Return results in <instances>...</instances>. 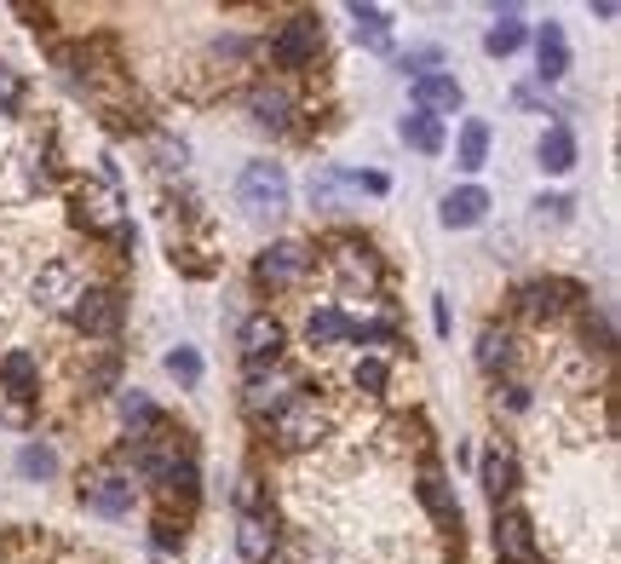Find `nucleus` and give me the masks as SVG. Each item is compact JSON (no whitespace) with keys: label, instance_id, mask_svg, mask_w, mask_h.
Wrapping results in <instances>:
<instances>
[{"label":"nucleus","instance_id":"f257e3e1","mask_svg":"<svg viewBox=\"0 0 621 564\" xmlns=\"http://www.w3.org/2000/svg\"><path fill=\"white\" fill-rule=\"evenodd\" d=\"M69 219H75L87 236H110V231L127 225V213H121V190H115L110 173H104V179H81V185L69 190Z\"/></svg>","mask_w":621,"mask_h":564},{"label":"nucleus","instance_id":"f03ea898","mask_svg":"<svg viewBox=\"0 0 621 564\" xmlns=\"http://www.w3.org/2000/svg\"><path fill=\"white\" fill-rule=\"evenodd\" d=\"M265 426H271V444L282 449V455H305V449H317L322 438H328V415L317 409V398H299V392L282 403Z\"/></svg>","mask_w":621,"mask_h":564},{"label":"nucleus","instance_id":"7ed1b4c3","mask_svg":"<svg viewBox=\"0 0 621 564\" xmlns=\"http://www.w3.org/2000/svg\"><path fill=\"white\" fill-rule=\"evenodd\" d=\"M236 208L248 213V219H276V213L288 208V173L276 162H248L242 179H236Z\"/></svg>","mask_w":621,"mask_h":564},{"label":"nucleus","instance_id":"20e7f679","mask_svg":"<svg viewBox=\"0 0 621 564\" xmlns=\"http://www.w3.org/2000/svg\"><path fill=\"white\" fill-rule=\"evenodd\" d=\"M317 52H322V18L317 12H294V18L271 35V64L276 70H311Z\"/></svg>","mask_w":621,"mask_h":564},{"label":"nucleus","instance_id":"39448f33","mask_svg":"<svg viewBox=\"0 0 621 564\" xmlns=\"http://www.w3.org/2000/svg\"><path fill=\"white\" fill-rule=\"evenodd\" d=\"M575 300H581V282H564V277H535V282H518L512 288V311L524 323H547V317H558Z\"/></svg>","mask_w":621,"mask_h":564},{"label":"nucleus","instance_id":"423d86ee","mask_svg":"<svg viewBox=\"0 0 621 564\" xmlns=\"http://www.w3.org/2000/svg\"><path fill=\"white\" fill-rule=\"evenodd\" d=\"M236 352H242L248 369H276L282 352H288V329L276 323L271 311H253V317H242V329H236Z\"/></svg>","mask_w":621,"mask_h":564},{"label":"nucleus","instance_id":"0eeeda50","mask_svg":"<svg viewBox=\"0 0 621 564\" xmlns=\"http://www.w3.org/2000/svg\"><path fill=\"white\" fill-rule=\"evenodd\" d=\"M121 317H127V300H121V288H92L87 282V294H81V306L69 311V323L87 334V340H115L121 334Z\"/></svg>","mask_w":621,"mask_h":564},{"label":"nucleus","instance_id":"6e6552de","mask_svg":"<svg viewBox=\"0 0 621 564\" xmlns=\"http://www.w3.org/2000/svg\"><path fill=\"white\" fill-rule=\"evenodd\" d=\"M133 501H138L133 472H121V467H92L87 478H81V507H92V513L121 518V513H133Z\"/></svg>","mask_w":621,"mask_h":564},{"label":"nucleus","instance_id":"1a4fd4ad","mask_svg":"<svg viewBox=\"0 0 621 564\" xmlns=\"http://www.w3.org/2000/svg\"><path fill=\"white\" fill-rule=\"evenodd\" d=\"M305 271H311V248L294 242V236L271 242L265 254L253 259V282L259 288H294V282H305Z\"/></svg>","mask_w":621,"mask_h":564},{"label":"nucleus","instance_id":"9d476101","mask_svg":"<svg viewBox=\"0 0 621 564\" xmlns=\"http://www.w3.org/2000/svg\"><path fill=\"white\" fill-rule=\"evenodd\" d=\"M81 294H87V277H81L69 259H52V265H41V277H35V300H41V311H52V317H69V311L81 306Z\"/></svg>","mask_w":621,"mask_h":564},{"label":"nucleus","instance_id":"9b49d317","mask_svg":"<svg viewBox=\"0 0 621 564\" xmlns=\"http://www.w3.org/2000/svg\"><path fill=\"white\" fill-rule=\"evenodd\" d=\"M495 559L535 564V518L524 507H495Z\"/></svg>","mask_w":621,"mask_h":564},{"label":"nucleus","instance_id":"f8f14e48","mask_svg":"<svg viewBox=\"0 0 621 564\" xmlns=\"http://www.w3.org/2000/svg\"><path fill=\"white\" fill-rule=\"evenodd\" d=\"M294 392H299V386L282 375V369H248V375H242V409H248V415H259V421H271V415L294 398Z\"/></svg>","mask_w":621,"mask_h":564},{"label":"nucleus","instance_id":"ddd939ff","mask_svg":"<svg viewBox=\"0 0 621 564\" xmlns=\"http://www.w3.org/2000/svg\"><path fill=\"white\" fill-rule=\"evenodd\" d=\"M420 507L432 513L437 530L460 536V501H455V484L443 478V467H426V472H420Z\"/></svg>","mask_w":621,"mask_h":564},{"label":"nucleus","instance_id":"4468645a","mask_svg":"<svg viewBox=\"0 0 621 564\" xmlns=\"http://www.w3.org/2000/svg\"><path fill=\"white\" fill-rule=\"evenodd\" d=\"M282 547V530L271 524V513H242L236 518V553L248 564H271Z\"/></svg>","mask_w":621,"mask_h":564},{"label":"nucleus","instance_id":"2eb2a0df","mask_svg":"<svg viewBox=\"0 0 621 564\" xmlns=\"http://www.w3.org/2000/svg\"><path fill=\"white\" fill-rule=\"evenodd\" d=\"M460 81L455 75H443V70H432V75H420V81H414V110H420V116H432V121H443V116H455L460 110Z\"/></svg>","mask_w":621,"mask_h":564},{"label":"nucleus","instance_id":"dca6fc26","mask_svg":"<svg viewBox=\"0 0 621 564\" xmlns=\"http://www.w3.org/2000/svg\"><path fill=\"white\" fill-rule=\"evenodd\" d=\"M35 392H41V363H35V352H6L0 357V398L35 403Z\"/></svg>","mask_w":621,"mask_h":564},{"label":"nucleus","instance_id":"f3484780","mask_svg":"<svg viewBox=\"0 0 621 564\" xmlns=\"http://www.w3.org/2000/svg\"><path fill=\"white\" fill-rule=\"evenodd\" d=\"M161 501H167V507H179V513H190V507H196V501H202V472H196V461H190V455H179V461H173V467L161 472Z\"/></svg>","mask_w":621,"mask_h":564},{"label":"nucleus","instance_id":"a211bd4d","mask_svg":"<svg viewBox=\"0 0 621 564\" xmlns=\"http://www.w3.org/2000/svg\"><path fill=\"white\" fill-rule=\"evenodd\" d=\"M483 213H489V190H483V185H460V190H449V196H443L437 219H443L449 231H472Z\"/></svg>","mask_w":621,"mask_h":564},{"label":"nucleus","instance_id":"6ab92c4d","mask_svg":"<svg viewBox=\"0 0 621 564\" xmlns=\"http://www.w3.org/2000/svg\"><path fill=\"white\" fill-rule=\"evenodd\" d=\"M248 116L259 121V127L282 133V127L294 121V98L282 93V87H271V81H253V87H248Z\"/></svg>","mask_w":621,"mask_h":564},{"label":"nucleus","instance_id":"aec40b11","mask_svg":"<svg viewBox=\"0 0 621 564\" xmlns=\"http://www.w3.org/2000/svg\"><path fill=\"white\" fill-rule=\"evenodd\" d=\"M478 484H483V495L501 507L506 495L518 490V461H512V449H489L478 461Z\"/></svg>","mask_w":621,"mask_h":564},{"label":"nucleus","instance_id":"412c9836","mask_svg":"<svg viewBox=\"0 0 621 564\" xmlns=\"http://www.w3.org/2000/svg\"><path fill=\"white\" fill-rule=\"evenodd\" d=\"M334 271H340L345 282H363V288H374V282H380V259H374V248H368V242H357V236H340Z\"/></svg>","mask_w":621,"mask_h":564},{"label":"nucleus","instance_id":"4be33fe9","mask_svg":"<svg viewBox=\"0 0 621 564\" xmlns=\"http://www.w3.org/2000/svg\"><path fill=\"white\" fill-rule=\"evenodd\" d=\"M535 64H541V81H564L570 75V41H564L558 24L535 29Z\"/></svg>","mask_w":621,"mask_h":564},{"label":"nucleus","instance_id":"5701e85b","mask_svg":"<svg viewBox=\"0 0 621 564\" xmlns=\"http://www.w3.org/2000/svg\"><path fill=\"white\" fill-rule=\"evenodd\" d=\"M351 35H357V47L368 52H391V18L380 12V6H351Z\"/></svg>","mask_w":621,"mask_h":564},{"label":"nucleus","instance_id":"b1692460","mask_svg":"<svg viewBox=\"0 0 621 564\" xmlns=\"http://www.w3.org/2000/svg\"><path fill=\"white\" fill-rule=\"evenodd\" d=\"M305 340H311V346H345V340H351V317L334 311V306H317L305 317Z\"/></svg>","mask_w":621,"mask_h":564},{"label":"nucleus","instance_id":"393cba45","mask_svg":"<svg viewBox=\"0 0 621 564\" xmlns=\"http://www.w3.org/2000/svg\"><path fill=\"white\" fill-rule=\"evenodd\" d=\"M512 357H518L512 329H483L478 334V369H483V375H501V369H512Z\"/></svg>","mask_w":621,"mask_h":564},{"label":"nucleus","instance_id":"a878e982","mask_svg":"<svg viewBox=\"0 0 621 564\" xmlns=\"http://www.w3.org/2000/svg\"><path fill=\"white\" fill-rule=\"evenodd\" d=\"M518 47H524V24H518V6H501V12H495V29L483 35V52H489V58H512Z\"/></svg>","mask_w":621,"mask_h":564},{"label":"nucleus","instance_id":"bb28decb","mask_svg":"<svg viewBox=\"0 0 621 564\" xmlns=\"http://www.w3.org/2000/svg\"><path fill=\"white\" fill-rule=\"evenodd\" d=\"M535 156H541V167H547V173H570V167H575V133L564 127V121H558V127H547Z\"/></svg>","mask_w":621,"mask_h":564},{"label":"nucleus","instance_id":"cd10ccee","mask_svg":"<svg viewBox=\"0 0 621 564\" xmlns=\"http://www.w3.org/2000/svg\"><path fill=\"white\" fill-rule=\"evenodd\" d=\"M397 139L414 144L420 156H437V150H443V121H432V116H420V110H414V116L397 121Z\"/></svg>","mask_w":621,"mask_h":564},{"label":"nucleus","instance_id":"c85d7f7f","mask_svg":"<svg viewBox=\"0 0 621 564\" xmlns=\"http://www.w3.org/2000/svg\"><path fill=\"white\" fill-rule=\"evenodd\" d=\"M115 409H121V421H127V432H133V438H138V432H150V426L161 421V409L144 398L138 386H133V392H115Z\"/></svg>","mask_w":621,"mask_h":564},{"label":"nucleus","instance_id":"c756f323","mask_svg":"<svg viewBox=\"0 0 621 564\" xmlns=\"http://www.w3.org/2000/svg\"><path fill=\"white\" fill-rule=\"evenodd\" d=\"M483 162H489V121H466L460 127V167L478 173Z\"/></svg>","mask_w":621,"mask_h":564},{"label":"nucleus","instance_id":"7c9ffc66","mask_svg":"<svg viewBox=\"0 0 621 564\" xmlns=\"http://www.w3.org/2000/svg\"><path fill=\"white\" fill-rule=\"evenodd\" d=\"M18 472H23V478H35V484H41V478H52V472H58V455H52V444L29 438V444L18 449Z\"/></svg>","mask_w":621,"mask_h":564},{"label":"nucleus","instance_id":"2f4dec72","mask_svg":"<svg viewBox=\"0 0 621 564\" xmlns=\"http://www.w3.org/2000/svg\"><path fill=\"white\" fill-rule=\"evenodd\" d=\"M581 334H587V346H598V352H616V323H610L604 306H581Z\"/></svg>","mask_w":621,"mask_h":564},{"label":"nucleus","instance_id":"473e14b6","mask_svg":"<svg viewBox=\"0 0 621 564\" xmlns=\"http://www.w3.org/2000/svg\"><path fill=\"white\" fill-rule=\"evenodd\" d=\"M351 380H357L363 392H386V380H391L386 357H357V369H351Z\"/></svg>","mask_w":621,"mask_h":564},{"label":"nucleus","instance_id":"72a5a7b5","mask_svg":"<svg viewBox=\"0 0 621 564\" xmlns=\"http://www.w3.org/2000/svg\"><path fill=\"white\" fill-rule=\"evenodd\" d=\"M167 375H173V380H184V386H196V380H202V357L190 352V346L167 352Z\"/></svg>","mask_w":621,"mask_h":564},{"label":"nucleus","instance_id":"f704fd0d","mask_svg":"<svg viewBox=\"0 0 621 564\" xmlns=\"http://www.w3.org/2000/svg\"><path fill=\"white\" fill-rule=\"evenodd\" d=\"M150 541H156L161 553H184V524H179V518H167V513H161L156 524H150Z\"/></svg>","mask_w":621,"mask_h":564},{"label":"nucleus","instance_id":"c9c22d12","mask_svg":"<svg viewBox=\"0 0 621 564\" xmlns=\"http://www.w3.org/2000/svg\"><path fill=\"white\" fill-rule=\"evenodd\" d=\"M437 64H443V52H437V47H414V52H403V70H414V81H420V75H432Z\"/></svg>","mask_w":621,"mask_h":564},{"label":"nucleus","instance_id":"e433bc0d","mask_svg":"<svg viewBox=\"0 0 621 564\" xmlns=\"http://www.w3.org/2000/svg\"><path fill=\"white\" fill-rule=\"evenodd\" d=\"M23 104V81H18V70H6V64H0V116H6V110H18Z\"/></svg>","mask_w":621,"mask_h":564},{"label":"nucleus","instance_id":"4c0bfd02","mask_svg":"<svg viewBox=\"0 0 621 564\" xmlns=\"http://www.w3.org/2000/svg\"><path fill=\"white\" fill-rule=\"evenodd\" d=\"M288 559H294V564H328V553H322L311 536H294V541H288Z\"/></svg>","mask_w":621,"mask_h":564},{"label":"nucleus","instance_id":"58836bf2","mask_svg":"<svg viewBox=\"0 0 621 564\" xmlns=\"http://www.w3.org/2000/svg\"><path fill=\"white\" fill-rule=\"evenodd\" d=\"M0 421H6V426H18V432H23V426L35 421V403H18V398H0Z\"/></svg>","mask_w":621,"mask_h":564},{"label":"nucleus","instance_id":"ea45409f","mask_svg":"<svg viewBox=\"0 0 621 564\" xmlns=\"http://www.w3.org/2000/svg\"><path fill=\"white\" fill-rule=\"evenodd\" d=\"M115 375H121V357H104V363H98V369H92V375H87V386H92V392H110V386H115Z\"/></svg>","mask_w":621,"mask_h":564},{"label":"nucleus","instance_id":"a19ab883","mask_svg":"<svg viewBox=\"0 0 621 564\" xmlns=\"http://www.w3.org/2000/svg\"><path fill=\"white\" fill-rule=\"evenodd\" d=\"M236 507H242V513H265V490H259V478H242V490H236Z\"/></svg>","mask_w":621,"mask_h":564},{"label":"nucleus","instance_id":"79ce46f5","mask_svg":"<svg viewBox=\"0 0 621 564\" xmlns=\"http://www.w3.org/2000/svg\"><path fill=\"white\" fill-rule=\"evenodd\" d=\"M535 208H541V219H558V225H564V219H570V196H541Z\"/></svg>","mask_w":621,"mask_h":564},{"label":"nucleus","instance_id":"37998d69","mask_svg":"<svg viewBox=\"0 0 621 564\" xmlns=\"http://www.w3.org/2000/svg\"><path fill=\"white\" fill-rule=\"evenodd\" d=\"M156 156H161V167H184V144H173V139H156Z\"/></svg>","mask_w":621,"mask_h":564},{"label":"nucleus","instance_id":"c03bdc74","mask_svg":"<svg viewBox=\"0 0 621 564\" xmlns=\"http://www.w3.org/2000/svg\"><path fill=\"white\" fill-rule=\"evenodd\" d=\"M506 409H529V386H518V380H506Z\"/></svg>","mask_w":621,"mask_h":564},{"label":"nucleus","instance_id":"a18cd8bd","mask_svg":"<svg viewBox=\"0 0 621 564\" xmlns=\"http://www.w3.org/2000/svg\"><path fill=\"white\" fill-rule=\"evenodd\" d=\"M110 242L121 248V254H133V248H138V231H133V225H121V231H110Z\"/></svg>","mask_w":621,"mask_h":564},{"label":"nucleus","instance_id":"49530a36","mask_svg":"<svg viewBox=\"0 0 621 564\" xmlns=\"http://www.w3.org/2000/svg\"><path fill=\"white\" fill-rule=\"evenodd\" d=\"M0 564H6V547H0Z\"/></svg>","mask_w":621,"mask_h":564}]
</instances>
